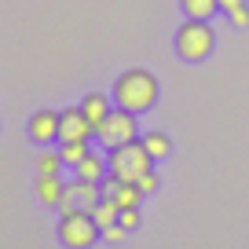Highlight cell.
I'll use <instances>...</instances> for the list:
<instances>
[{
    "label": "cell",
    "instance_id": "277c9868",
    "mask_svg": "<svg viewBox=\"0 0 249 249\" xmlns=\"http://www.w3.org/2000/svg\"><path fill=\"white\" fill-rule=\"evenodd\" d=\"M59 238H62V246H70V249H88L103 238V231L95 224L92 209H70V213H62V220H59Z\"/></svg>",
    "mask_w": 249,
    "mask_h": 249
},
{
    "label": "cell",
    "instance_id": "52a82bcc",
    "mask_svg": "<svg viewBox=\"0 0 249 249\" xmlns=\"http://www.w3.org/2000/svg\"><path fill=\"white\" fill-rule=\"evenodd\" d=\"M95 136V124L88 121V114L77 107H66L59 110V140H92Z\"/></svg>",
    "mask_w": 249,
    "mask_h": 249
},
{
    "label": "cell",
    "instance_id": "7c38bea8",
    "mask_svg": "<svg viewBox=\"0 0 249 249\" xmlns=\"http://www.w3.org/2000/svg\"><path fill=\"white\" fill-rule=\"evenodd\" d=\"M143 147L150 150V158H154V161L172 158V140H169L165 132H143Z\"/></svg>",
    "mask_w": 249,
    "mask_h": 249
},
{
    "label": "cell",
    "instance_id": "ba28073f",
    "mask_svg": "<svg viewBox=\"0 0 249 249\" xmlns=\"http://www.w3.org/2000/svg\"><path fill=\"white\" fill-rule=\"evenodd\" d=\"M30 140L33 143H55L59 140V114L55 110H37L30 117Z\"/></svg>",
    "mask_w": 249,
    "mask_h": 249
},
{
    "label": "cell",
    "instance_id": "2e32d148",
    "mask_svg": "<svg viewBox=\"0 0 249 249\" xmlns=\"http://www.w3.org/2000/svg\"><path fill=\"white\" fill-rule=\"evenodd\" d=\"M62 165H66V161H62L59 150H40V154H37V172H59Z\"/></svg>",
    "mask_w": 249,
    "mask_h": 249
},
{
    "label": "cell",
    "instance_id": "44dd1931",
    "mask_svg": "<svg viewBox=\"0 0 249 249\" xmlns=\"http://www.w3.org/2000/svg\"><path fill=\"white\" fill-rule=\"evenodd\" d=\"M238 4H246V0H220V11H231V8H238Z\"/></svg>",
    "mask_w": 249,
    "mask_h": 249
},
{
    "label": "cell",
    "instance_id": "ffe728a7",
    "mask_svg": "<svg viewBox=\"0 0 249 249\" xmlns=\"http://www.w3.org/2000/svg\"><path fill=\"white\" fill-rule=\"evenodd\" d=\"M227 18H231V26H249V8H246V4H238V8L227 11Z\"/></svg>",
    "mask_w": 249,
    "mask_h": 249
},
{
    "label": "cell",
    "instance_id": "5b68a950",
    "mask_svg": "<svg viewBox=\"0 0 249 249\" xmlns=\"http://www.w3.org/2000/svg\"><path fill=\"white\" fill-rule=\"evenodd\" d=\"M95 140H99L107 150H110V147H121V143L140 140L136 114H132V110H124V107H110V114L95 124Z\"/></svg>",
    "mask_w": 249,
    "mask_h": 249
},
{
    "label": "cell",
    "instance_id": "5bb4252c",
    "mask_svg": "<svg viewBox=\"0 0 249 249\" xmlns=\"http://www.w3.org/2000/svg\"><path fill=\"white\" fill-rule=\"evenodd\" d=\"M88 147H92L88 140H59V154H62L66 165H77L81 158L88 154Z\"/></svg>",
    "mask_w": 249,
    "mask_h": 249
},
{
    "label": "cell",
    "instance_id": "8992f818",
    "mask_svg": "<svg viewBox=\"0 0 249 249\" xmlns=\"http://www.w3.org/2000/svg\"><path fill=\"white\" fill-rule=\"evenodd\" d=\"M99 198H103V187L95 183V179L77 176L73 183H66V195H62V202H59V213H70V209H92Z\"/></svg>",
    "mask_w": 249,
    "mask_h": 249
},
{
    "label": "cell",
    "instance_id": "9c48e42d",
    "mask_svg": "<svg viewBox=\"0 0 249 249\" xmlns=\"http://www.w3.org/2000/svg\"><path fill=\"white\" fill-rule=\"evenodd\" d=\"M73 172H77V176H85V179H95V183H99V179L110 172L107 150H95V147H88V154L81 158L77 165H73Z\"/></svg>",
    "mask_w": 249,
    "mask_h": 249
},
{
    "label": "cell",
    "instance_id": "d6986e66",
    "mask_svg": "<svg viewBox=\"0 0 249 249\" xmlns=\"http://www.w3.org/2000/svg\"><path fill=\"white\" fill-rule=\"evenodd\" d=\"M124 227L121 224H110V227H103V242H110V246H117V242H124Z\"/></svg>",
    "mask_w": 249,
    "mask_h": 249
},
{
    "label": "cell",
    "instance_id": "6da1fadb",
    "mask_svg": "<svg viewBox=\"0 0 249 249\" xmlns=\"http://www.w3.org/2000/svg\"><path fill=\"white\" fill-rule=\"evenodd\" d=\"M114 103L124 107V110H132V114H147L158 103V77L150 70H143V66L124 70L114 81Z\"/></svg>",
    "mask_w": 249,
    "mask_h": 249
},
{
    "label": "cell",
    "instance_id": "4fadbf2b",
    "mask_svg": "<svg viewBox=\"0 0 249 249\" xmlns=\"http://www.w3.org/2000/svg\"><path fill=\"white\" fill-rule=\"evenodd\" d=\"M92 216H95V224H99V231H103V227L117 224V216H121V205H117L114 198H99V202L92 205Z\"/></svg>",
    "mask_w": 249,
    "mask_h": 249
},
{
    "label": "cell",
    "instance_id": "e0dca14e",
    "mask_svg": "<svg viewBox=\"0 0 249 249\" xmlns=\"http://www.w3.org/2000/svg\"><path fill=\"white\" fill-rule=\"evenodd\" d=\"M117 224H121L124 231H136V227H140V205H124L121 216H117Z\"/></svg>",
    "mask_w": 249,
    "mask_h": 249
},
{
    "label": "cell",
    "instance_id": "7a4b0ae2",
    "mask_svg": "<svg viewBox=\"0 0 249 249\" xmlns=\"http://www.w3.org/2000/svg\"><path fill=\"white\" fill-rule=\"evenodd\" d=\"M213 48H216V33H213L209 18H191L187 15V22L176 30V55L187 62H202L213 55Z\"/></svg>",
    "mask_w": 249,
    "mask_h": 249
},
{
    "label": "cell",
    "instance_id": "30bf717a",
    "mask_svg": "<svg viewBox=\"0 0 249 249\" xmlns=\"http://www.w3.org/2000/svg\"><path fill=\"white\" fill-rule=\"evenodd\" d=\"M33 191H37V198H40L44 205H59V202H62V195H66V183H62L59 172H40V176H37V187H33Z\"/></svg>",
    "mask_w": 249,
    "mask_h": 249
},
{
    "label": "cell",
    "instance_id": "8fae6325",
    "mask_svg": "<svg viewBox=\"0 0 249 249\" xmlns=\"http://www.w3.org/2000/svg\"><path fill=\"white\" fill-rule=\"evenodd\" d=\"M81 110L88 114V121H92V124H99L103 117L110 114V99H107L103 92H88L85 99H81Z\"/></svg>",
    "mask_w": 249,
    "mask_h": 249
},
{
    "label": "cell",
    "instance_id": "9a60e30c",
    "mask_svg": "<svg viewBox=\"0 0 249 249\" xmlns=\"http://www.w3.org/2000/svg\"><path fill=\"white\" fill-rule=\"evenodd\" d=\"M183 4V15L191 18H213L220 11V0H179Z\"/></svg>",
    "mask_w": 249,
    "mask_h": 249
},
{
    "label": "cell",
    "instance_id": "ac0fdd59",
    "mask_svg": "<svg viewBox=\"0 0 249 249\" xmlns=\"http://www.w3.org/2000/svg\"><path fill=\"white\" fill-rule=\"evenodd\" d=\"M136 183H140L143 195H154V191H158V172H154V169H147L140 179H136Z\"/></svg>",
    "mask_w": 249,
    "mask_h": 249
},
{
    "label": "cell",
    "instance_id": "3957f363",
    "mask_svg": "<svg viewBox=\"0 0 249 249\" xmlns=\"http://www.w3.org/2000/svg\"><path fill=\"white\" fill-rule=\"evenodd\" d=\"M107 161H110V172H114L117 179H128V183H136L147 169H154V158H150V150L143 147V140L110 147L107 150Z\"/></svg>",
    "mask_w": 249,
    "mask_h": 249
}]
</instances>
